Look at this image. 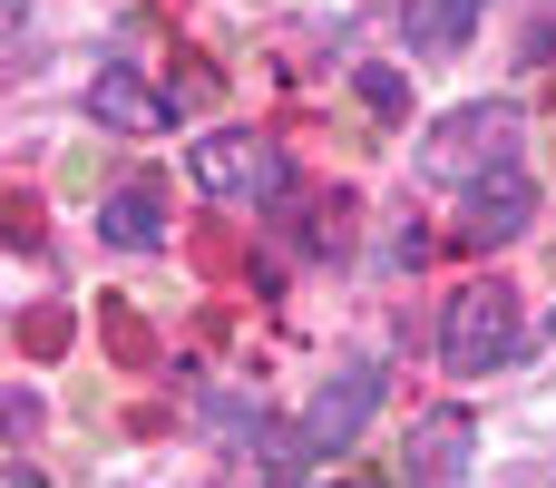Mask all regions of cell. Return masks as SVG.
I'll return each mask as SVG.
<instances>
[{
    "mask_svg": "<svg viewBox=\"0 0 556 488\" xmlns=\"http://www.w3.org/2000/svg\"><path fill=\"white\" fill-rule=\"evenodd\" d=\"M518 137H528V117H518L508 98L450 108V117H440V127L420 137V176H430V186H479V176L518 166Z\"/></svg>",
    "mask_w": 556,
    "mask_h": 488,
    "instance_id": "obj_1",
    "label": "cell"
},
{
    "mask_svg": "<svg viewBox=\"0 0 556 488\" xmlns=\"http://www.w3.org/2000/svg\"><path fill=\"white\" fill-rule=\"evenodd\" d=\"M518 293L498 284V274H479V284H459L450 293V313H440V362L459 372V381H489V372H508L518 362Z\"/></svg>",
    "mask_w": 556,
    "mask_h": 488,
    "instance_id": "obj_2",
    "label": "cell"
},
{
    "mask_svg": "<svg viewBox=\"0 0 556 488\" xmlns=\"http://www.w3.org/2000/svg\"><path fill=\"white\" fill-rule=\"evenodd\" d=\"M186 176H195L205 196H235V205L293 196V166H283V147H274L264 127H205V137L186 147Z\"/></svg>",
    "mask_w": 556,
    "mask_h": 488,
    "instance_id": "obj_3",
    "label": "cell"
},
{
    "mask_svg": "<svg viewBox=\"0 0 556 488\" xmlns=\"http://www.w3.org/2000/svg\"><path fill=\"white\" fill-rule=\"evenodd\" d=\"M381 391H391V381H381V362H371V352H342V362L323 372V391L303 401V430H293V440H303V460H342V450L381 421Z\"/></svg>",
    "mask_w": 556,
    "mask_h": 488,
    "instance_id": "obj_4",
    "label": "cell"
},
{
    "mask_svg": "<svg viewBox=\"0 0 556 488\" xmlns=\"http://www.w3.org/2000/svg\"><path fill=\"white\" fill-rule=\"evenodd\" d=\"M538 225V186H528V166H498V176H479V186H459V245H518Z\"/></svg>",
    "mask_w": 556,
    "mask_h": 488,
    "instance_id": "obj_5",
    "label": "cell"
},
{
    "mask_svg": "<svg viewBox=\"0 0 556 488\" xmlns=\"http://www.w3.org/2000/svg\"><path fill=\"white\" fill-rule=\"evenodd\" d=\"M88 117H98V127H117V137H156V127L176 117V98H166L137 59H108V68L88 78Z\"/></svg>",
    "mask_w": 556,
    "mask_h": 488,
    "instance_id": "obj_6",
    "label": "cell"
},
{
    "mask_svg": "<svg viewBox=\"0 0 556 488\" xmlns=\"http://www.w3.org/2000/svg\"><path fill=\"white\" fill-rule=\"evenodd\" d=\"M469 479V421L459 411H430L410 430V488H459Z\"/></svg>",
    "mask_w": 556,
    "mask_h": 488,
    "instance_id": "obj_7",
    "label": "cell"
},
{
    "mask_svg": "<svg viewBox=\"0 0 556 488\" xmlns=\"http://www.w3.org/2000/svg\"><path fill=\"white\" fill-rule=\"evenodd\" d=\"M479 10H489V0H401V39H410L420 59H450V49H469Z\"/></svg>",
    "mask_w": 556,
    "mask_h": 488,
    "instance_id": "obj_8",
    "label": "cell"
},
{
    "mask_svg": "<svg viewBox=\"0 0 556 488\" xmlns=\"http://www.w3.org/2000/svg\"><path fill=\"white\" fill-rule=\"evenodd\" d=\"M98 235H108V245H156V235H166V205H156V186H108V205H98Z\"/></svg>",
    "mask_w": 556,
    "mask_h": 488,
    "instance_id": "obj_9",
    "label": "cell"
},
{
    "mask_svg": "<svg viewBox=\"0 0 556 488\" xmlns=\"http://www.w3.org/2000/svg\"><path fill=\"white\" fill-rule=\"evenodd\" d=\"M195 411H205V430H215L225 450H254V440H264V401H254V391H225V381H205V401H195Z\"/></svg>",
    "mask_w": 556,
    "mask_h": 488,
    "instance_id": "obj_10",
    "label": "cell"
},
{
    "mask_svg": "<svg viewBox=\"0 0 556 488\" xmlns=\"http://www.w3.org/2000/svg\"><path fill=\"white\" fill-rule=\"evenodd\" d=\"M362 108L371 117H410V78L401 68H362Z\"/></svg>",
    "mask_w": 556,
    "mask_h": 488,
    "instance_id": "obj_11",
    "label": "cell"
},
{
    "mask_svg": "<svg viewBox=\"0 0 556 488\" xmlns=\"http://www.w3.org/2000/svg\"><path fill=\"white\" fill-rule=\"evenodd\" d=\"M39 430V401L29 391H0V440H29Z\"/></svg>",
    "mask_w": 556,
    "mask_h": 488,
    "instance_id": "obj_12",
    "label": "cell"
},
{
    "mask_svg": "<svg viewBox=\"0 0 556 488\" xmlns=\"http://www.w3.org/2000/svg\"><path fill=\"white\" fill-rule=\"evenodd\" d=\"M29 29V0H0V39H20Z\"/></svg>",
    "mask_w": 556,
    "mask_h": 488,
    "instance_id": "obj_13",
    "label": "cell"
},
{
    "mask_svg": "<svg viewBox=\"0 0 556 488\" xmlns=\"http://www.w3.org/2000/svg\"><path fill=\"white\" fill-rule=\"evenodd\" d=\"M0 488H49V479H39L29 460H10V470H0Z\"/></svg>",
    "mask_w": 556,
    "mask_h": 488,
    "instance_id": "obj_14",
    "label": "cell"
},
{
    "mask_svg": "<svg viewBox=\"0 0 556 488\" xmlns=\"http://www.w3.org/2000/svg\"><path fill=\"white\" fill-rule=\"evenodd\" d=\"M538 342H556V313H547V323H538Z\"/></svg>",
    "mask_w": 556,
    "mask_h": 488,
    "instance_id": "obj_15",
    "label": "cell"
},
{
    "mask_svg": "<svg viewBox=\"0 0 556 488\" xmlns=\"http://www.w3.org/2000/svg\"><path fill=\"white\" fill-rule=\"evenodd\" d=\"M332 488H362V479H332Z\"/></svg>",
    "mask_w": 556,
    "mask_h": 488,
    "instance_id": "obj_16",
    "label": "cell"
}]
</instances>
